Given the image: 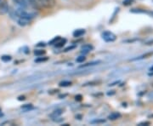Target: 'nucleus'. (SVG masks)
<instances>
[{
	"instance_id": "7",
	"label": "nucleus",
	"mask_w": 153,
	"mask_h": 126,
	"mask_svg": "<svg viewBox=\"0 0 153 126\" xmlns=\"http://www.w3.org/2000/svg\"><path fill=\"white\" fill-rule=\"evenodd\" d=\"M121 118V114L119 113H111L109 116H108V119L110 120H116V119H118Z\"/></svg>"
},
{
	"instance_id": "24",
	"label": "nucleus",
	"mask_w": 153,
	"mask_h": 126,
	"mask_svg": "<svg viewBox=\"0 0 153 126\" xmlns=\"http://www.w3.org/2000/svg\"><path fill=\"white\" fill-rule=\"evenodd\" d=\"M150 122H142V123H140L139 125H140V126H142V125H150Z\"/></svg>"
},
{
	"instance_id": "2",
	"label": "nucleus",
	"mask_w": 153,
	"mask_h": 126,
	"mask_svg": "<svg viewBox=\"0 0 153 126\" xmlns=\"http://www.w3.org/2000/svg\"><path fill=\"white\" fill-rule=\"evenodd\" d=\"M16 16L18 18H22V19H26V20H28V21H31L34 17V15L28 12L26 10H24L23 8L22 9H17L16 10Z\"/></svg>"
},
{
	"instance_id": "27",
	"label": "nucleus",
	"mask_w": 153,
	"mask_h": 126,
	"mask_svg": "<svg viewBox=\"0 0 153 126\" xmlns=\"http://www.w3.org/2000/svg\"><path fill=\"white\" fill-rule=\"evenodd\" d=\"M150 71H151V72L149 73V75H153V66L150 68Z\"/></svg>"
},
{
	"instance_id": "14",
	"label": "nucleus",
	"mask_w": 153,
	"mask_h": 126,
	"mask_svg": "<svg viewBox=\"0 0 153 126\" xmlns=\"http://www.w3.org/2000/svg\"><path fill=\"white\" fill-rule=\"evenodd\" d=\"M60 87H68V86H71V83L70 81H62L59 84Z\"/></svg>"
},
{
	"instance_id": "29",
	"label": "nucleus",
	"mask_w": 153,
	"mask_h": 126,
	"mask_svg": "<svg viewBox=\"0 0 153 126\" xmlns=\"http://www.w3.org/2000/svg\"><path fill=\"white\" fill-rule=\"evenodd\" d=\"M18 100H19V101H22H22H24V100H25V96H20Z\"/></svg>"
},
{
	"instance_id": "22",
	"label": "nucleus",
	"mask_w": 153,
	"mask_h": 126,
	"mask_svg": "<svg viewBox=\"0 0 153 126\" xmlns=\"http://www.w3.org/2000/svg\"><path fill=\"white\" fill-rule=\"evenodd\" d=\"M60 37H55V39H52V40H51V41H50V43H49V44H55V43H56V42H57V41H59V40H60Z\"/></svg>"
},
{
	"instance_id": "25",
	"label": "nucleus",
	"mask_w": 153,
	"mask_h": 126,
	"mask_svg": "<svg viewBox=\"0 0 153 126\" xmlns=\"http://www.w3.org/2000/svg\"><path fill=\"white\" fill-rule=\"evenodd\" d=\"M76 101H80L82 100V95H76Z\"/></svg>"
},
{
	"instance_id": "6",
	"label": "nucleus",
	"mask_w": 153,
	"mask_h": 126,
	"mask_svg": "<svg viewBox=\"0 0 153 126\" xmlns=\"http://www.w3.org/2000/svg\"><path fill=\"white\" fill-rule=\"evenodd\" d=\"M85 30L84 29H76L75 30L74 32H73V36L75 37V38H79V37H81L82 36L84 33H85Z\"/></svg>"
},
{
	"instance_id": "19",
	"label": "nucleus",
	"mask_w": 153,
	"mask_h": 126,
	"mask_svg": "<svg viewBox=\"0 0 153 126\" xmlns=\"http://www.w3.org/2000/svg\"><path fill=\"white\" fill-rule=\"evenodd\" d=\"M85 60H86V57H85L84 55H81V56H79V57L76 58V62L82 63V62H83Z\"/></svg>"
},
{
	"instance_id": "16",
	"label": "nucleus",
	"mask_w": 153,
	"mask_h": 126,
	"mask_svg": "<svg viewBox=\"0 0 153 126\" xmlns=\"http://www.w3.org/2000/svg\"><path fill=\"white\" fill-rule=\"evenodd\" d=\"M1 60L4 61V62H8V61H10L11 60V56L10 55H3L1 57Z\"/></svg>"
},
{
	"instance_id": "1",
	"label": "nucleus",
	"mask_w": 153,
	"mask_h": 126,
	"mask_svg": "<svg viewBox=\"0 0 153 126\" xmlns=\"http://www.w3.org/2000/svg\"><path fill=\"white\" fill-rule=\"evenodd\" d=\"M37 9H52L56 4L55 0H33L31 4Z\"/></svg>"
},
{
	"instance_id": "8",
	"label": "nucleus",
	"mask_w": 153,
	"mask_h": 126,
	"mask_svg": "<svg viewBox=\"0 0 153 126\" xmlns=\"http://www.w3.org/2000/svg\"><path fill=\"white\" fill-rule=\"evenodd\" d=\"M62 113H63V111L61 109L55 110V111H54V112L50 114V117H51L52 119H56V118H58L59 116L61 115Z\"/></svg>"
},
{
	"instance_id": "12",
	"label": "nucleus",
	"mask_w": 153,
	"mask_h": 126,
	"mask_svg": "<svg viewBox=\"0 0 153 126\" xmlns=\"http://www.w3.org/2000/svg\"><path fill=\"white\" fill-rule=\"evenodd\" d=\"M34 54L37 56H43L45 54V50H44V49H36L34 51Z\"/></svg>"
},
{
	"instance_id": "15",
	"label": "nucleus",
	"mask_w": 153,
	"mask_h": 126,
	"mask_svg": "<svg viewBox=\"0 0 153 126\" xmlns=\"http://www.w3.org/2000/svg\"><path fill=\"white\" fill-rule=\"evenodd\" d=\"M153 55V52H150V53H147V54H146V55H143L141 56H140L139 58H136V59H134V60H140V59H144V58H148V57H150V56H152Z\"/></svg>"
},
{
	"instance_id": "28",
	"label": "nucleus",
	"mask_w": 153,
	"mask_h": 126,
	"mask_svg": "<svg viewBox=\"0 0 153 126\" xmlns=\"http://www.w3.org/2000/svg\"><path fill=\"white\" fill-rule=\"evenodd\" d=\"M146 44V45H152V44H153V40H152V41H149V42H147Z\"/></svg>"
},
{
	"instance_id": "23",
	"label": "nucleus",
	"mask_w": 153,
	"mask_h": 126,
	"mask_svg": "<svg viewBox=\"0 0 153 126\" xmlns=\"http://www.w3.org/2000/svg\"><path fill=\"white\" fill-rule=\"evenodd\" d=\"M76 48V46H74V45H72V46H69V47H67L65 49V52H67V51H69V50H71V49H74Z\"/></svg>"
},
{
	"instance_id": "10",
	"label": "nucleus",
	"mask_w": 153,
	"mask_h": 126,
	"mask_svg": "<svg viewBox=\"0 0 153 126\" xmlns=\"http://www.w3.org/2000/svg\"><path fill=\"white\" fill-rule=\"evenodd\" d=\"M18 5H20L22 8H26L27 7V2L26 0H14Z\"/></svg>"
},
{
	"instance_id": "11",
	"label": "nucleus",
	"mask_w": 153,
	"mask_h": 126,
	"mask_svg": "<svg viewBox=\"0 0 153 126\" xmlns=\"http://www.w3.org/2000/svg\"><path fill=\"white\" fill-rule=\"evenodd\" d=\"M66 43V39H60L59 41H57V42L55 43V47H57V48H61V47H63V46L65 45Z\"/></svg>"
},
{
	"instance_id": "13",
	"label": "nucleus",
	"mask_w": 153,
	"mask_h": 126,
	"mask_svg": "<svg viewBox=\"0 0 153 126\" xmlns=\"http://www.w3.org/2000/svg\"><path fill=\"white\" fill-rule=\"evenodd\" d=\"M101 61L100 60H97V61H93V62H89V63H87L86 65H82L80 67H86V66H94V65H98L100 64Z\"/></svg>"
},
{
	"instance_id": "21",
	"label": "nucleus",
	"mask_w": 153,
	"mask_h": 126,
	"mask_svg": "<svg viewBox=\"0 0 153 126\" xmlns=\"http://www.w3.org/2000/svg\"><path fill=\"white\" fill-rule=\"evenodd\" d=\"M133 2H134V0H124L123 1V4L126 6L130 5V4H133Z\"/></svg>"
},
{
	"instance_id": "26",
	"label": "nucleus",
	"mask_w": 153,
	"mask_h": 126,
	"mask_svg": "<svg viewBox=\"0 0 153 126\" xmlns=\"http://www.w3.org/2000/svg\"><path fill=\"white\" fill-rule=\"evenodd\" d=\"M37 46H38V47H41V46L44 47V46H45V44H44V43H39Z\"/></svg>"
},
{
	"instance_id": "4",
	"label": "nucleus",
	"mask_w": 153,
	"mask_h": 126,
	"mask_svg": "<svg viewBox=\"0 0 153 126\" xmlns=\"http://www.w3.org/2000/svg\"><path fill=\"white\" fill-rule=\"evenodd\" d=\"M9 11V6L7 4L6 1L0 0V14L4 15Z\"/></svg>"
},
{
	"instance_id": "20",
	"label": "nucleus",
	"mask_w": 153,
	"mask_h": 126,
	"mask_svg": "<svg viewBox=\"0 0 153 126\" xmlns=\"http://www.w3.org/2000/svg\"><path fill=\"white\" fill-rule=\"evenodd\" d=\"M105 119H96L91 122V124H105Z\"/></svg>"
},
{
	"instance_id": "5",
	"label": "nucleus",
	"mask_w": 153,
	"mask_h": 126,
	"mask_svg": "<svg viewBox=\"0 0 153 126\" xmlns=\"http://www.w3.org/2000/svg\"><path fill=\"white\" fill-rule=\"evenodd\" d=\"M93 46L90 44H85L82 46V53L83 54H88V52H90L91 50H93Z\"/></svg>"
},
{
	"instance_id": "9",
	"label": "nucleus",
	"mask_w": 153,
	"mask_h": 126,
	"mask_svg": "<svg viewBox=\"0 0 153 126\" xmlns=\"http://www.w3.org/2000/svg\"><path fill=\"white\" fill-rule=\"evenodd\" d=\"M17 22H18V24H19L20 26H22V27H25V26L28 25V23L30 22V21H28V20H26V19L18 18V20H17Z\"/></svg>"
},
{
	"instance_id": "3",
	"label": "nucleus",
	"mask_w": 153,
	"mask_h": 126,
	"mask_svg": "<svg viewBox=\"0 0 153 126\" xmlns=\"http://www.w3.org/2000/svg\"><path fill=\"white\" fill-rule=\"evenodd\" d=\"M102 38L105 42H113L117 39L114 33H112L111 32H108V31H105L102 33Z\"/></svg>"
},
{
	"instance_id": "18",
	"label": "nucleus",
	"mask_w": 153,
	"mask_h": 126,
	"mask_svg": "<svg viewBox=\"0 0 153 126\" xmlns=\"http://www.w3.org/2000/svg\"><path fill=\"white\" fill-rule=\"evenodd\" d=\"M46 60H48V57H38V59L35 60V62H44Z\"/></svg>"
},
{
	"instance_id": "17",
	"label": "nucleus",
	"mask_w": 153,
	"mask_h": 126,
	"mask_svg": "<svg viewBox=\"0 0 153 126\" xmlns=\"http://www.w3.org/2000/svg\"><path fill=\"white\" fill-rule=\"evenodd\" d=\"M22 108L23 110H25V111H28V110H30L33 108V106H32V104H26V105H24V106H22Z\"/></svg>"
},
{
	"instance_id": "30",
	"label": "nucleus",
	"mask_w": 153,
	"mask_h": 126,
	"mask_svg": "<svg viewBox=\"0 0 153 126\" xmlns=\"http://www.w3.org/2000/svg\"><path fill=\"white\" fill-rule=\"evenodd\" d=\"M28 1H29V3H30V4H32V3H33V0H28Z\"/></svg>"
},
{
	"instance_id": "31",
	"label": "nucleus",
	"mask_w": 153,
	"mask_h": 126,
	"mask_svg": "<svg viewBox=\"0 0 153 126\" xmlns=\"http://www.w3.org/2000/svg\"><path fill=\"white\" fill-rule=\"evenodd\" d=\"M0 112H1V109H0Z\"/></svg>"
}]
</instances>
